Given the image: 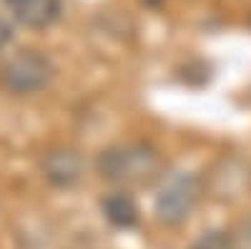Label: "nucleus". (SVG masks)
I'll return each mask as SVG.
<instances>
[{"instance_id": "f257e3e1", "label": "nucleus", "mask_w": 251, "mask_h": 249, "mask_svg": "<svg viewBox=\"0 0 251 249\" xmlns=\"http://www.w3.org/2000/svg\"><path fill=\"white\" fill-rule=\"evenodd\" d=\"M161 166V159L149 146H123L111 149L100 159V171L106 179L118 184H143L151 181Z\"/></svg>"}, {"instance_id": "f03ea898", "label": "nucleus", "mask_w": 251, "mask_h": 249, "mask_svg": "<svg viewBox=\"0 0 251 249\" xmlns=\"http://www.w3.org/2000/svg\"><path fill=\"white\" fill-rule=\"evenodd\" d=\"M53 78V66L46 55L35 51L15 53L0 71V83L13 93H33L48 86Z\"/></svg>"}, {"instance_id": "7ed1b4c3", "label": "nucleus", "mask_w": 251, "mask_h": 249, "mask_svg": "<svg viewBox=\"0 0 251 249\" xmlns=\"http://www.w3.org/2000/svg\"><path fill=\"white\" fill-rule=\"evenodd\" d=\"M201 184L194 174H176L169 179V184L161 189L156 199V214L166 224H178L183 221L199 201Z\"/></svg>"}, {"instance_id": "20e7f679", "label": "nucleus", "mask_w": 251, "mask_h": 249, "mask_svg": "<svg viewBox=\"0 0 251 249\" xmlns=\"http://www.w3.org/2000/svg\"><path fill=\"white\" fill-rule=\"evenodd\" d=\"M3 3L25 28H48L60 15V0H3Z\"/></svg>"}, {"instance_id": "39448f33", "label": "nucleus", "mask_w": 251, "mask_h": 249, "mask_svg": "<svg viewBox=\"0 0 251 249\" xmlns=\"http://www.w3.org/2000/svg\"><path fill=\"white\" fill-rule=\"evenodd\" d=\"M46 174L55 184H73L80 176V159L73 151H55L46 161Z\"/></svg>"}, {"instance_id": "423d86ee", "label": "nucleus", "mask_w": 251, "mask_h": 249, "mask_svg": "<svg viewBox=\"0 0 251 249\" xmlns=\"http://www.w3.org/2000/svg\"><path fill=\"white\" fill-rule=\"evenodd\" d=\"M103 212H106L108 221H113L116 226H133L138 219V209L128 194H111L103 201Z\"/></svg>"}, {"instance_id": "0eeeda50", "label": "nucleus", "mask_w": 251, "mask_h": 249, "mask_svg": "<svg viewBox=\"0 0 251 249\" xmlns=\"http://www.w3.org/2000/svg\"><path fill=\"white\" fill-rule=\"evenodd\" d=\"M191 249H231V237L221 229H214V232H206Z\"/></svg>"}, {"instance_id": "6e6552de", "label": "nucleus", "mask_w": 251, "mask_h": 249, "mask_svg": "<svg viewBox=\"0 0 251 249\" xmlns=\"http://www.w3.org/2000/svg\"><path fill=\"white\" fill-rule=\"evenodd\" d=\"M231 249H251V219L241 224L239 234L231 239Z\"/></svg>"}, {"instance_id": "1a4fd4ad", "label": "nucleus", "mask_w": 251, "mask_h": 249, "mask_svg": "<svg viewBox=\"0 0 251 249\" xmlns=\"http://www.w3.org/2000/svg\"><path fill=\"white\" fill-rule=\"evenodd\" d=\"M10 38H13V33H10V26L5 23L3 18H0V51H3V48L10 43Z\"/></svg>"}]
</instances>
